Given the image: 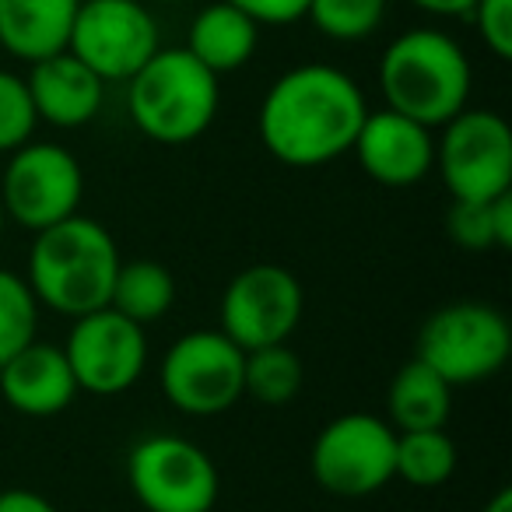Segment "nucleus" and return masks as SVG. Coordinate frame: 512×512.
<instances>
[{
  "instance_id": "1",
  "label": "nucleus",
  "mask_w": 512,
  "mask_h": 512,
  "mask_svg": "<svg viewBox=\"0 0 512 512\" xmlns=\"http://www.w3.org/2000/svg\"><path fill=\"white\" fill-rule=\"evenodd\" d=\"M365 113V92L351 74L330 64H299L267 88L256 130L281 165L316 169L351 151Z\"/></svg>"
},
{
  "instance_id": "2",
  "label": "nucleus",
  "mask_w": 512,
  "mask_h": 512,
  "mask_svg": "<svg viewBox=\"0 0 512 512\" xmlns=\"http://www.w3.org/2000/svg\"><path fill=\"white\" fill-rule=\"evenodd\" d=\"M116 271H120V249L106 225L85 214H71L36 232L25 281L36 302L78 320L109 306Z\"/></svg>"
},
{
  "instance_id": "3",
  "label": "nucleus",
  "mask_w": 512,
  "mask_h": 512,
  "mask_svg": "<svg viewBox=\"0 0 512 512\" xmlns=\"http://www.w3.org/2000/svg\"><path fill=\"white\" fill-rule=\"evenodd\" d=\"M470 60L442 29H411L397 36L379 60V92L386 109L425 123L428 130L453 120L470 99Z\"/></svg>"
},
{
  "instance_id": "4",
  "label": "nucleus",
  "mask_w": 512,
  "mask_h": 512,
  "mask_svg": "<svg viewBox=\"0 0 512 512\" xmlns=\"http://www.w3.org/2000/svg\"><path fill=\"white\" fill-rule=\"evenodd\" d=\"M221 85L186 46L162 50L127 81V109L148 141L190 144L207 134L218 116Z\"/></svg>"
},
{
  "instance_id": "5",
  "label": "nucleus",
  "mask_w": 512,
  "mask_h": 512,
  "mask_svg": "<svg viewBox=\"0 0 512 512\" xmlns=\"http://www.w3.org/2000/svg\"><path fill=\"white\" fill-rule=\"evenodd\" d=\"M512 351L509 320L484 302H453L425 320L418 355L449 386H474L491 379Z\"/></svg>"
},
{
  "instance_id": "6",
  "label": "nucleus",
  "mask_w": 512,
  "mask_h": 512,
  "mask_svg": "<svg viewBox=\"0 0 512 512\" xmlns=\"http://www.w3.org/2000/svg\"><path fill=\"white\" fill-rule=\"evenodd\" d=\"M435 169L453 200H491L512 190V130L491 109H460L442 123Z\"/></svg>"
},
{
  "instance_id": "7",
  "label": "nucleus",
  "mask_w": 512,
  "mask_h": 512,
  "mask_svg": "<svg viewBox=\"0 0 512 512\" xmlns=\"http://www.w3.org/2000/svg\"><path fill=\"white\" fill-rule=\"evenodd\" d=\"M127 481L148 512H211L218 502V467L183 435H148L127 456Z\"/></svg>"
},
{
  "instance_id": "8",
  "label": "nucleus",
  "mask_w": 512,
  "mask_h": 512,
  "mask_svg": "<svg viewBox=\"0 0 512 512\" xmlns=\"http://www.w3.org/2000/svg\"><path fill=\"white\" fill-rule=\"evenodd\" d=\"M242 362L246 351L221 330H193L165 351L158 383L176 411L214 418L242 400Z\"/></svg>"
},
{
  "instance_id": "9",
  "label": "nucleus",
  "mask_w": 512,
  "mask_h": 512,
  "mask_svg": "<svg viewBox=\"0 0 512 512\" xmlns=\"http://www.w3.org/2000/svg\"><path fill=\"white\" fill-rule=\"evenodd\" d=\"M81 197H85V172L64 144L29 141L11 151L0 179V204L11 221L29 232H43L78 214Z\"/></svg>"
},
{
  "instance_id": "10",
  "label": "nucleus",
  "mask_w": 512,
  "mask_h": 512,
  "mask_svg": "<svg viewBox=\"0 0 512 512\" xmlns=\"http://www.w3.org/2000/svg\"><path fill=\"white\" fill-rule=\"evenodd\" d=\"M397 428L376 414L351 411L334 418L313 442V477L323 491L365 498L393 481Z\"/></svg>"
},
{
  "instance_id": "11",
  "label": "nucleus",
  "mask_w": 512,
  "mask_h": 512,
  "mask_svg": "<svg viewBox=\"0 0 512 512\" xmlns=\"http://www.w3.org/2000/svg\"><path fill=\"white\" fill-rule=\"evenodd\" d=\"M302 285L281 264H253L228 281L221 295V334L242 351L288 344L302 320Z\"/></svg>"
},
{
  "instance_id": "12",
  "label": "nucleus",
  "mask_w": 512,
  "mask_h": 512,
  "mask_svg": "<svg viewBox=\"0 0 512 512\" xmlns=\"http://www.w3.org/2000/svg\"><path fill=\"white\" fill-rule=\"evenodd\" d=\"M155 15L141 0H81L67 50L102 81H130L158 50Z\"/></svg>"
},
{
  "instance_id": "13",
  "label": "nucleus",
  "mask_w": 512,
  "mask_h": 512,
  "mask_svg": "<svg viewBox=\"0 0 512 512\" xmlns=\"http://www.w3.org/2000/svg\"><path fill=\"white\" fill-rule=\"evenodd\" d=\"M64 355L78 390L95 393V397H116V393H127L144 376L148 337L134 320L102 306L74 320Z\"/></svg>"
},
{
  "instance_id": "14",
  "label": "nucleus",
  "mask_w": 512,
  "mask_h": 512,
  "mask_svg": "<svg viewBox=\"0 0 512 512\" xmlns=\"http://www.w3.org/2000/svg\"><path fill=\"white\" fill-rule=\"evenodd\" d=\"M362 172L379 186L407 190L418 186L435 169V137L425 123L400 116L393 109L365 113L358 137L351 144Z\"/></svg>"
},
{
  "instance_id": "15",
  "label": "nucleus",
  "mask_w": 512,
  "mask_h": 512,
  "mask_svg": "<svg viewBox=\"0 0 512 512\" xmlns=\"http://www.w3.org/2000/svg\"><path fill=\"white\" fill-rule=\"evenodd\" d=\"M25 88H29L39 120L60 130H78L92 123L106 99V81L92 67L81 64L71 50L36 60L25 78Z\"/></svg>"
},
{
  "instance_id": "16",
  "label": "nucleus",
  "mask_w": 512,
  "mask_h": 512,
  "mask_svg": "<svg viewBox=\"0 0 512 512\" xmlns=\"http://www.w3.org/2000/svg\"><path fill=\"white\" fill-rule=\"evenodd\" d=\"M0 393L18 414L53 418L78 397V383L60 344L32 341L0 365Z\"/></svg>"
},
{
  "instance_id": "17",
  "label": "nucleus",
  "mask_w": 512,
  "mask_h": 512,
  "mask_svg": "<svg viewBox=\"0 0 512 512\" xmlns=\"http://www.w3.org/2000/svg\"><path fill=\"white\" fill-rule=\"evenodd\" d=\"M81 0H0V50L36 64L67 50Z\"/></svg>"
},
{
  "instance_id": "18",
  "label": "nucleus",
  "mask_w": 512,
  "mask_h": 512,
  "mask_svg": "<svg viewBox=\"0 0 512 512\" xmlns=\"http://www.w3.org/2000/svg\"><path fill=\"white\" fill-rule=\"evenodd\" d=\"M256 46H260V25L228 0H214L204 11H197L186 32V50L218 78L246 67Z\"/></svg>"
},
{
  "instance_id": "19",
  "label": "nucleus",
  "mask_w": 512,
  "mask_h": 512,
  "mask_svg": "<svg viewBox=\"0 0 512 512\" xmlns=\"http://www.w3.org/2000/svg\"><path fill=\"white\" fill-rule=\"evenodd\" d=\"M386 411L397 432H425V428H446L453 411V386L428 369L421 358H411L393 376L386 393Z\"/></svg>"
},
{
  "instance_id": "20",
  "label": "nucleus",
  "mask_w": 512,
  "mask_h": 512,
  "mask_svg": "<svg viewBox=\"0 0 512 512\" xmlns=\"http://www.w3.org/2000/svg\"><path fill=\"white\" fill-rule=\"evenodd\" d=\"M172 302H176V278L169 267L158 260H127V264L120 260L113 292H109V309L148 330L169 313Z\"/></svg>"
},
{
  "instance_id": "21",
  "label": "nucleus",
  "mask_w": 512,
  "mask_h": 512,
  "mask_svg": "<svg viewBox=\"0 0 512 512\" xmlns=\"http://www.w3.org/2000/svg\"><path fill=\"white\" fill-rule=\"evenodd\" d=\"M453 474H456V442L446 435V428L397 432L393 477L407 481L411 488H439Z\"/></svg>"
},
{
  "instance_id": "22",
  "label": "nucleus",
  "mask_w": 512,
  "mask_h": 512,
  "mask_svg": "<svg viewBox=\"0 0 512 512\" xmlns=\"http://www.w3.org/2000/svg\"><path fill=\"white\" fill-rule=\"evenodd\" d=\"M302 390V362L288 344L246 351L242 362V397L264 407H285Z\"/></svg>"
},
{
  "instance_id": "23",
  "label": "nucleus",
  "mask_w": 512,
  "mask_h": 512,
  "mask_svg": "<svg viewBox=\"0 0 512 512\" xmlns=\"http://www.w3.org/2000/svg\"><path fill=\"white\" fill-rule=\"evenodd\" d=\"M306 18L334 43H362L383 25L386 0H309Z\"/></svg>"
},
{
  "instance_id": "24",
  "label": "nucleus",
  "mask_w": 512,
  "mask_h": 512,
  "mask_svg": "<svg viewBox=\"0 0 512 512\" xmlns=\"http://www.w3.org/2000/svg\"><path fill=\"white\" fill-rule=\"evenodd\" d=\"M39 302L29 281L0 267V365L36 341Z\"/></svg>"
},
{
  "instance_id": "25",
  "label": "nucleus",
  "mask_w": 512,
  "mask_h": 512,
  "mask_svg": "<svg viewBox=\"0 0 512 512\" xmlns=\"http://www.w3.org/2000/svg\"><path fill=\"white\" fill-rule=\"evenodd\" d=\"M36 106L29 99L25 78L11 71H0V155L18 151L36 134Z\"/></svg>"
},
{
  "instance_id": "26",
  "label": "nucleus",
  "mask_w": 512,
  "mask_h": 512,
  "mask_svg": "<svg viewBox=\"0 0 512 512\" xmlns=\"http://www.w3.org/2000/svg\"><path fill=\"white\" fill-rule=\"evenodd\" d=\"M491 200H453V207H449V214H446V232L456 246L470 249V253L498 249L495 221H491Z\"/></svg>"
},
{
  "instance_id": "27",
  "label": "nucleus",
  "mask_w": 512,
  "mask_h": 512,
  "mask_svg": "<svg viewBox=\"0 0 512 512\" xmlns=\"http://www.w3.org/2000/svg\"><path fill=\"white\" fill-rule=\"evenodd\" d=\"M467 18H474L477 36L498 60L512 57V0H477Z\"/></svg>"
},
{
  "instance_id": "28",
  "label": "nucleus",
  "mask_w": 512,
  "mask_h": 512,
  "mask_svg": "<svg viewBox=\"0 0 512 512\" xmlns=\"http://www.w3.org/2000/svg\"><path fill=\"white\" fill-rule=\"evenodd\" d=\"M256 25H292L302 22L309 11V0H228Z\"/></svg>"
},
{
  "instance_id": "29",
  "label": "nucleus",
  "mask_w": 512,
  "mask_h": 512,
  "mask_svg": "<svg viewBox=\"0 0 512 512\" xmlns=\"http://www.w3.org/2000/svg\"><path fill=\"white\" fill-rule=\"evenodd\" d=\"M0 512H57V505L29 488H8L0 491Z\"/></svg>"
},
{
  "instance_id": "30",
  "label": "nucleus",
  "mask_w": 512,
  "mask_h": 512,
  "mask_svg": "<svg viewBox=\"0 0 512 512\" xmlns=\"http://www.w3.org/2000/svg\"><path fill=\"white\" fill-rule=\"evenodd\" d=\"M491 221H495V246L512 249V190L491 200Z\"/></svg>"
},
{
  "instance_id": "31",
  "label": "nucleus",
  "mask_w": 512,
  "mask_h": 512,
  "mask_svg": "<svg viewBox=\"0 0 512 512\" xmlns=\"http://www.w3.org/2000/svg\"><path fill=\"white\" fill-rule=\"evenodd\" d=\"M418 11H428L435 18H463L474 11L477 0H411Z\"/></svg>"
},
{
  "instance_id": "32",
  "label": "nucleus",
  "mask_w": 512,
  "mask_h": 512,
  "mask_svg": "<svg viewBox=\"0 0 512 512\" xmlns=\"http://www.w3.org/2000/svg\"><path fill=\"white\" fill-rule=\"evenodd\" d=\"M481 512H512V491L509 488H498L495 495H491V502L484 505Z\"/></svg>"
},
{
  "instance_id": "33",
  "label": "nucleus",
  "mask_w": 512,
  "mask_h": 512,
  "mask_svg": "<svg viewBox=\"0 0 512 512\" xmlns=\"http://www.w3.org/2000/svg\"><path fill=\"white\" fill-rule=\"evenodd\" d=\"M4 221H8V214H4V204H0V235H4Z\"/></svg>"
},
{
  "instance_id": "34",
  "label": "nucleus",
  "mask_w": 512,
  "mask_h": 512,
  "mask_svg": "<svg viewBox=\"0 0 512 512\" xmlns=\"http://www.w3.org/2000/svg\"><path fill=\"white\" fill-rule=\"evenodd\" d=\"M158 4H186V0H158Z\"/></svg>"
}]
</instances>
